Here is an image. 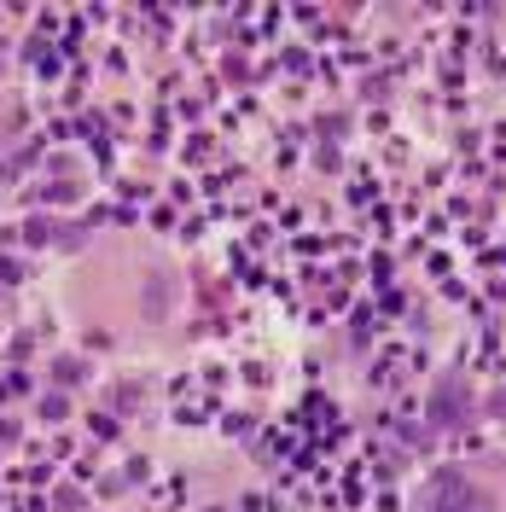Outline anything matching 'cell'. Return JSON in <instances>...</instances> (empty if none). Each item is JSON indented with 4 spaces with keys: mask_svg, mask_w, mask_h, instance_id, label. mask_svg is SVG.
Listing matches in <instances>:
<instances>
[{
    "mask_svg": "<svg viewBox=\"0 0 506 512\" xmlns=\"http://www.w3.org/2000/svg\"><path fill=\"white\" fill-rule=\"evenodd\" d=\"M408 512H506V472L483 460H454L437 466L431 478L413 489Z\"/></svg>",
    "mask_w": 506,
    "mask_h": 512,
    "instance_id": "cell-1",
    "label": "cell"
}]
</instances>
